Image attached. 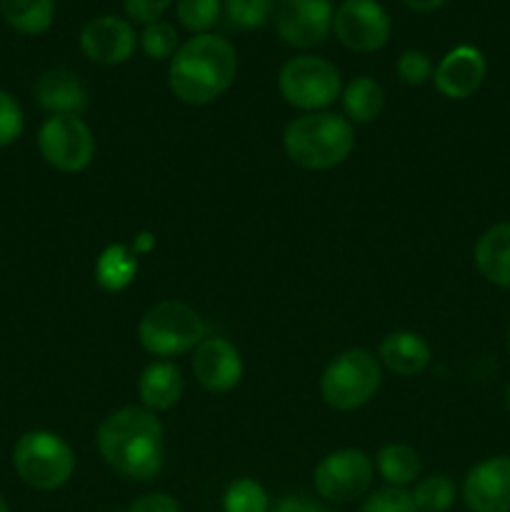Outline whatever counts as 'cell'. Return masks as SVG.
<instances>
[{
  "label": "cell",
  "mask_w": 510,
  "mask_h": 512,
  "mask_svg": "<svg viewBox=\"0 0 510 512\" xmlns=\"http://www.w3.org/2000/svg\"><path fill=\"white\" fill-rule=\"evenodd\" d=\"M100 458L118 475L138 483L158 478L165 465V430L158 415L148 408H120L100 423Z\"/></svg>",
  "instance_id": "obj_1"
},
{
  "label": "cell",
  "mask_w": 510,
  "mask_h": 512,
  "mask_svg": "<svg viewBox=\"0 0 510 512\" xmlns=\"http://www.w3.org/2000/svg\"><path fill=\"white\" fill-rule=\"evenodd\" d=\"M238 73V53L230 40L203 33L180 45L170 58L168 85L185 105H208L233 85Z\"/></svg>",
  "instance_id": "obj_2"
},
{
  "label": "cell",
  "mask_w": 510,
  "mask_h": 512,
  "mask_svg": "<svg viewBox=\"0 0 510 512\" xmlns=\"http://www.w3.org/2000/svg\"><path fill=\"white\" fill-rule=\"evenodd\" d=\"M288 158L305 170H330L355 148V128L338 113H305L285 128Z\"/></svg>",
  "instance_id": "obj_3"
},
{
  "label": "cell",
  "mask_w": 510,
  "mask_h": 512,
  "mask_svg": "<svg viewBox=\"0 0 510 512\" xmlns=\"http://www.w3.org/2000/svg\"><path fill=\"white\" fill-rule=\"evenodd\" d=\"M13 468L28 488L50 493L73 478L75 453L60 435L50 430H30L15 443Z\"/></svg>",
  "instance_id": "obj_4"
},
{
  "label": "cell",
  "mask_w": 510,
  "mask_h": 512,
  "mask_svg": "<svg viewBox=\"0 0 510 512\" xmlns=\"http://www.w3.org/2000/svg\"><path fill=\"white\" fill-rule=\"evenodd\" d=\"M383 383L380 363L373 353L363 348H350L335 355L320 378V395L338 413H353L363 408Z\"/></svg>",
  "instance_id": "obj_5"
},
{
  "label": "cell",
  "mask_w": 510,
  "mask_h": 512,
  "mask_svg": "<svg viewBox=\"0 0 510 512\" xmlns=\"http://www.w3.org/2000/svg\"><path fill=\"white\" fill-rule=\"evenodd\" d=\"M138 340L155 358H175L203 343L205 323L198 310L183 300H163L140 318Z\"/></svg>",
  "instance_id": "obj_6"
},
{
  "label": "cell",
  "mask_w": 510,
  "mask_h": 512,
  "mask_svg": "<svg viewBox=\"0 0 510 512\" xmlns=\"http://www.w3.org/2000/svg\"><path fill=\"white\" fill-rule=\"evenodd\" d=\"M340 73L330 60L318 55H298L288 60L278 75V90L285 103L298 110L318 113L338 100Z\"/></svg>",
  "instance_id": "obj_7"
},
{
  "label": "cell",
  "mask_w": 510,
  "mask_h": 512,
  "mask_svg": "<svg viewBox=\"0 0 510 512\" xmlns=\"http://www.w3.org/2000/svg\"><path fill=\"white\" fill-rule=\"evenodd\" d=\"M40 155L60 173H80L95 158V135L78 115H50L38 130Z\"/></svg>",
  "instance_id": "obj_8"
},
{
  "label": "cell",
  "mask_w": 510,
  "mask_h": 512,
  "mask_svg": "<svg viewBox=\"0 0 510 512\" xmlns=\"http://www.w3.org/2000/svg\"><path fill=\"white\" fill-rule=\"evenodd\" d=\"M373 483V460L358 448H340L325 455L313 470V485L320 498L353 503Z\"/></svg>",
  "instance_id": "obj_9"
},
{
  "label": "cell",
  "mask_w": 510,
  "mask_h": 512,
  "mask_svg": "<svg viewBox=\"0 0 510 512\" xmlns=\"http://www.w3.org/2000/svg\"><path fill=\"white\" fill-rule=\"evenodd\" d=\"M390 15L378 0H345L333 15V30L353 53H375L390 40Z\"/></svg>",
  "instance_id": "obj_10"
},
{
  "label": "cell",
  "mask_w": 510,
  "mask_h": 512,
  "mask_svg": "<svg viewBox=\"0 0 510 512\" xmlns=\"http://www.w3.org/2000/svg\"><path fill=\"white\" fill-rule=\"evenodd\" d=\"M333 15L330 0H280L275 28L293 48H315L333 30Z\"/></svg>",
  "instance_id": "obj_11"
},
{
  "label": "cell",
  "mask_w": 510,
  "mask_h": 512,
  "mask_svg": "<svg viewBox=\"0 0 510 512\" xmlns=\"http://www.w3.org/2000/svg\"><path fill=\"white\" fill-rule=\"evenodd\" d=\"M463 503L470 512H510V455H493L468 470Z\"/></svg>",
  "instance_id": "obj_12"
},
{
  "label": "cell",
  "mask_w": 510,
  "mask_h": 512,
  "mask_svg": "<svg viewBox=\"0 0 510 512\" xmlns=\"http://www.w3.org/2000/svg\"><path fill=\"white\" fill-rule=\"evenodd\" d=\"M133 25L118 15H100L88 20L80 30V50L88 60L98 65H120L135 53Z\"/></svg>",
  "instance_id": "obj_13"
},
{
  "label": "cell",
  "mask_w": 510,
  "mask_h": 512,
  "mask_svg": "<svg viewBox=\"0 0 510 512\" xmlns=\"http://www.w3.org/2000/svg\"><path fill=\"white\" fill-rule=\"evenodd\" d=\"M193 375L208 393H230L243 378V358L225 338H205L193 350Z\"/></svg>",
  "instance_id": "obj_14"
},
{
  "label": "cell",
  "mask_w": 510,
  "mask_h": 512,
  "mask_svg": "<svg viewBox=\"0 0 510 512\" xmlns=\"http://www.w3.org/2000/svg\"><path fill=\"white\" fill-rule=\"evenodd\" d=\"M488 65H485V55L473 45H458L450 50L435 68L433 80L435 88L450 100H465L470 95L478 93L483 85Z\"/></svg>",
  "instance_id": "obj_15"
},
{
  "label": "cell",
  "mask_w": 510,
  "mask_h": 512,
  "mask_svg": "<svg viewBox=\"0 0 510 512\" xmlns=\"http://www.w3.org/2000/svg\"><path fill=\"white\" fill-rule=\"evenodd\" d=\"M35 100L50 115H83L90 105V93L83 78L68 68H50L33 88Z\"/></svg>",
  "instance_id": "obj_16"
},
{
  "label": "cell",
  "mask_w": 510,
  "mask_h": 512,
  "mask_svg": "<svg viewBox=\"0 0 510 512\" xmlns=\"http://www.w3.org/2000/svg\"><path fill=\"white\" fill-rule=\"evenodd\" d=\"M183 390V373L170 360H155L138 378L140 403H143V408L153 410V413H163V410L175 408L180 403V398H183Z\"/></svg>",
  "instance_id": "obj_17"
},
{
  "label": "cell",
  "mask_w": 510,
  "mask_h": 512,
  "mask_svg": "<svg viewBox=\"0 0 510 512\" xmlns=\"http://www.w3.org/2000/svg\"><path fill=\"white\" fill-rule=\"evenodd\" d=\"M380 363L400 378H413L430 365V345L423 335L398 330L385 335L378 348Z\"/></svg>",
  "instance_id": "obj_18"
},
{
  "label": "cell",
  "mask_w": 510,
  "mask_h": 512,
  "mask_svg": "<svg viewBox=\"0 0 510 512\" xmlns=\"http://www.w3.org/2000/svg\"><path fill=\"white\" fill-rule=\"evenodd\" d=\"M475 268L488 283L510 290V223L485 230L475 243Z\"/></svg>",
  "instance_id": "obj_19"
},
{
  "label": "cell",
  "mask_w": 510,
  "mask_h": 512,
  "mask_svg": "<svg viewBox=\"0 0 510 512\" xmlns=\"http://www.w3.org/2000/svg\"><path fill=\"white\" fill-rule=\"evenodd\" d=\"M343 108L350 123L368 125L378 120V115L385 108V93L378 80L360 75L353 78L343 90Z\"/></svg>",
  "instance_id": "obj_20"
},
{
  "label": "cell",
  "mask_w": 510,
  "mask_h": 512,
  "mask_svg": "<svg viewBox=\"0 0 510 512\" xmlns=\"http://www.w3.org/2000/svg\"><path fill=\"white\" fill-rule=\"evenodd\" d=\"M138 275V253L128 245H108L95 263V280L103 290L120 293Z\"/></svg>",
  "instance_id": "obj_21"
},
{
  "label": "cell",
  "mask_w": 510,
  "mask_h": 512,
  "mask_svg": "<svg viewBox=\"0 0 510 512\" xmlns=\"http://www.w3.org/2000/svg\"><path fill=\"white\" fill-rule=\"evenodd\" d=\"M0 15L23 35H43L55 20V0H0Z\"/></svg>",
  "instance_id": "obj_22"
},
{
  "label": "cell",
  "mask_w": 510,
  "mask_h": 512,
  "mask_svg": "<svg viewBox=\"0 0 510 512\" xmlns=\"http://www.w3.org/2000/svg\"><path fill=\"white\" fill-rule=\"evenodd\" d=\"M375 465H378V473L383 475L385 483L393 485V488H405V485L415 483V478L420 475V468H423L420 455L410 445L403 443L383 445L378 450Z\"/></svg>",
  "instance_id": "obj_23"
},
{
  "label": "cell",
  "mask_w": 510,
  "mask_h": 512,
  "mask_svg": "<svg viewBox=\"0 0 510 512\" xmlns=\"http://www.w3.org/2000/svg\"><path fill=\"white\" fill-rule=\"evenodd\" d=\"M225 512H270V498L253 478H240L228 485L223 495Z\"/></svg>",
  "instance_id": "obj_24"
},
{
  "label": "cell",
  "mask_w": 510,
  "mask_h": 512,
  "mask_svg": "<svg viewBox=\"0 0 510 512\" xmlns=\"http://www.w3.org/2000/svg\"><path fill=\"white\" fill-rule=\"evenodd\" d=\"M418 512H448L455 503V483L448 475H430L413 490Z\"/></svg>",
  "instance_id": "obj_25"
},
{
  "label": "cell",
  "mask_w": 510,
  "mask_h": 512,
  "mask_svg": "<svg viewBox=\"0 0 510 512\" xmlns=\"http://www.w3.org/2000/svg\"><path fill=\"white\" fill-rule=\"evenodd\" d=\"M223 8L235 30H258L273 15L275 0H225Z\"/></svg>",
  "instance_id": "obj_26"
},
{
  "label": "cell",
  "mask_w": 510,
  "mask_h": 512,
  "mask_svg": "<svg viewBox=\"0 0 510 512\" xmlns=\"http://www.w3.org/2000/svg\"><path fill=\"white\" fill-rule=\"evenodd\" d=\"M220 10H223L220 0H175L180 25L195 35L208 33L218 23Z\"/></svg>",
  "instance_id": "obj_27"
},
{
  "label": "cell",
  "mask_w": 510,
  "mask_h": 512,
  "mask_svg": "<svg viewBox=\"0 0 510 512\" xmlns=\"http://www.w3.org/2000/svg\"><path fill=\"white\" fill-rule=\"evenodd\" d=\"M140 48H143V53L148 55V58L168 60V58H173L180 48L178 33H175L173 25L163 23V20H158V23H150V25H145V30L140 33Z\"/></svg>",
  "instance_id": "obj_28"
},
{
  "label": "cell",
  "mask_w": 510,
  "mask_h": 512,
  "mask_svg": "<svg viewBox=\"0 0 510 512\" xmlns=\"http://www.w3.org/2000/svg\"><path fill=\"white\" fill-rule=\"evenodd\" d=\"M360 512H418L415 508L413 493H408L405 488H380L365 500L363 510Z\"/></svg>",
  "instance_id": "obj_29"
},
{
  "label": "cell",
  "mask_w": 510,
  "mask_h": 512,
  "mask_svg": "<svg viewBox=\"0 0 510 512\" xmlns=\"http://www.w3.org/2000/svg\"><path fill=\"white\" fill-rule=\"evenodd\" d=\"M23 128L25 118L20 103L8 90H0V148L13 145L23 135Z\"/></svg>",
  "instance_id": "obj_30"
},
{
  "label": "cell",
  "mask_w": 510,
  "mask_h": 512,
  "mask_svg": "<svg viewBox=\"0 0 510 512\" xmlns=\"http://www.w3.org/2000/svg\"><path fill=\"white\" fill-rule=\"evenodd\" d=\"M435 68L423 50H405L398 58V75L408 85H423L433 78Z\"/></svg>",
  "instance_id": "obj_31"
},
{
  "label": "cell",
  "mask_w": 510,
  "mask_h": 512,
  "mask_svg": "<svg viewBox=\"0 0 510 512\" xmlns=\"http://www.w3.org/2000/svg\"><path fill=\"white\" fill-rule=\"evenodd\" d=\"M123 5L128 18L150 25L163 18V13L173 5V0H123Z\"/></svg>",
  "instance_id": "obj_32"
},
{
  "label": "cell",
  "mask_w": 510,
  "mask_h": 512,
  "mask_svg": "<svg viewBox=\"0 0 510 512\" xmlns=\"http://www.w3.org/2000/svg\"><path fill=\"white\" fill-rule=\"evenodd\" d=\"M125 512H180V505L168 493H148L135 500V503H130V508Z\"/></svg>",
  "instance_id": "obj_33"
},
{
  "label": "cell",
  "mask_w": 510,
  "mask_h": 512,
  "mask_svg": "<svg viewBox=\"0 0 510 512\" xmlns=\"http://www.w3.org/2000/svg\"><path fill=\"white\" fill-rule=\"evenodd\" d=\"M270 512H325V508L305 495H285L270 508Z\"/></svg>",
  "instance_id": "obj_34"
},
{
  "label": "cell",
  "mask_w": 510,
  "mask_h": 512,
  "mask_svg": "<svg viewBox=\"0 0 510 512\" xmlns=\"http://www.w3.org/2000/svg\"><path fill=\"white\" fill-rule=\"evenodd\" d=\"M448 0H403V5H408L415 13H433V10L443 8Z\"/></svg>",
  "instance_id": "obj_35"
},
{
  "label": "cell",
  "mask_w": 510,
  "mask_h": 512,
  "mask_svg": "<svg viewBox=\"0 0 510 512\" xmlns=\"http://www.w3.org/2000/svg\"><path fill=\"white\" fill-rule=\"evenodd\" d=\"M153 248V238L150 235H140V238H135V253H145V250Z\"/></svg>",
  "instance_id": "obj_36"
},
{
  "label": "cell",
  "mask_w": 510,
  "mask_h": 512,
  "mask_svg": "<svg viewBox=\"0 0 510 512\" xmlns=\"http://www.w3.org/2000/svg\"><path fill=\"white\" fill-rule=\"evenodd\" d=\"M505 408H508V413H510V383H508V388H505Z\"/></svg>",
  "instance_id": "obj_37"
},
{
  "label": "cell",
  "mask_w": 510,
  "mask_h": 512,
  "mask_svg": "<svg viewBox=\"0 0 510 512\" xmlns=\"http://www.w3.org/2000/svg\"><path fill=\"white\" fill-rule=\"evenodd\" d=\"M0 512H10L8 503H5V498H3V495H0Z\"/></svg>",
  "instance_id": "obj_38"
},
{
  "label": "cell",
  "mask_w": 510,
  "mask_h": 512,
  "mask_svg": "<svg viewBox=\"0 0 510 512\" xmlns=\"http://www.w3.org/2000/svg\"><path fill=\"white\" fill-rule=\"evenodd\" d=\"M508 353H510V330H508Z\"/></svg>",
  "instance_id": "obj_39"
}]
</instances>
